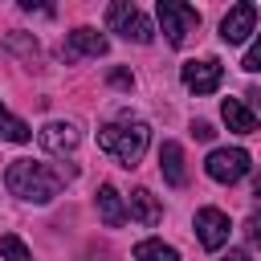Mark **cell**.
Masks as SVG:
<instances>
[{"label":"cell","mask_w":261,"mask_h":261,"mask_svg":"<svg viewBox=\"0 0 261 261\" xmlns=\"http://www.w3.org/2000/svg\"><path fill=\"white\" fill-rule=\"evenodd\" d=\"M224 261H249V253H245V249H228V253H224Z\"/></svg>","instance_id":"obj_22"},{"label":"cell","mask_w":261,"mask_h":261,"mask_svg":"<svg viewBox=\"0 0 261 261\" xmlns=\"http://www.w3.org/2000/svg\"><path fill=\"white\" fill-rule=\"evenodd\" d=\"M147 143H151V126L147 122H110V126L98 130V147L106 155H114L122 167H135L143 159Z\"/></svg>","instance_id":"obj_2"},{"label":"cell","mask_w":261,"mask_h":261,"mask_svg":"<svg viewBox=\"0 0 261 261\" xmlns=\"http://www.w3.org/2000/svg\"><path fill=\"white\" fill-rule=\"evenodd\" d=\"M228 232H232V224H228V216H224L220 208H200V212H196V237H200V245H204L208 253L224 249V245H228Z\"/></svg>","instance_id":"obj_7"},{"label":"cell","mask_w":261,"mask_h":261,"mask_svg":"<svg viewBox=\"0 0 261 261\" xmlns=\"http://www.w3.org/2000/svg\"><path fill=\"white\" fill-rule=\"evenodd\" d=\"M130 216H135L139 224H147V228H151V224H159L163 208H159V200H155L147 188H135V192H130Z\"/></svg>","instance_id":"obj_14"},{"label":"cell","mask_w":261,"mask_h":261,"mask_svg":"<svg viewBox=\"0 0 261 261\" xmlns=\"http://www.w3.org/2000/svg\"><path fill=\"white\" fill-rule=\"evenodd\" d=\"M155 16H159V29H163V37H167V45H184L192 33H196V24H200V12L192 8V4H184V0H159L155 4Z\"/></svg>","instance_id":"obj_3"},{"label":"cell","mask_w":261,"mask_h":261,"mask_svg":"<svg viewBox=\"0 0 261 261\" xmlns=\"http://www.w3.org/2000/svg\"><path fill=\"white\" fill-rule=\"evenodd\" d=\"M0 257H4V261H33L29 245H24L16 232H0Z\"/></svg>","instance_id":"obj_17"},{"label":"cell","mask_w":261,"mask_h":261,"mask_svg":"<svg viewBox=\"0 0 261 261\" xmlns=\"http://www.w3.org/2000/svg\"><path fill=\"white\" fill-rule=\"evenodd\" d=\"M257 29V4H232L228 12H224V20H220V41L224 45H241L249 33Z\"/></svg>","instance_id":"obj_8"},{"label":"cell","mask_w":261,"mask_h":261,"mask_svg":"<svg viewBox=\"0 0 261 261\" xmlns=\"http://www.w3.org/2000/svg\"><path fill=\"white\" fill-rule=\"evenodd\" d=\"M192 135H196L200 143H208V139H212L216 130H212V122H192Z\"/></svg>","instance_id":"obj_21"},{"label":"cell","mask_w":261,"mask_h":261,"mask_svg":"<svg viewBox=\"0 0 261 261\" xmlns=\"http://www.w3.org/2000/svg\"><path fill=\"white\" fill-rule=\"evenodd\" d=\"M135 261H179V253L171 249V245H163V241H139L135 245Z\"/></svg>","instance_id":"obj_16"},{"label":"cell","mask_w":261,"mask_h":261,"mask_svg":"<svg viewBox=\"0 0 261 261\" xmlns=\"http://www.w3.org/2000/svg\"><path fill=\"white\" fill-rule=\"evenodd\" d=\"M241 69H245V73H261V37H257V41L249 45V53H245Z\"/></svg>","instance_id":"obj_18"},{"label":"cell","mask_w":261,"mask_h":261,"mask_svg":"<svg viewBox=\"0 0 261 261\" xmlns=\"http://www.w3.org/2000/svg\"><path fill=\"white\" fill-rule=\"evenodd\" d=\"M179 77H184V86H188L192 94H212V90L224 82V65H220L216 57H200V61H188V65L179 69Z\"/></svg>","instance_id":"obj_6"},{"label":"cell","mask_w":261,"mask_h":261,"mask_svg":"<svg viewBox=\"0 0 261 261\" xmlns=\"http://www.w3.org/2000/svg\"><path fill=\"white\" fill-rule=\"evenodd\" d=\"M110 86H118V90H135V77H130L126 69H110Z\"/></svg>","instance_id":"obj_19"},{"label":"cell","mask_w":261,"mask_h":261,"mask_svg":"<svg viewBox=\"0 0 261 261\" xmlns=\"http://www.w3.org/2000/svg\"><path fill=\"white\" fill-rule=\"evenodd\" d=\"M204 171H208L216 184H237V179L249 171V151H241V147H216V151L204 159Z\"/></svg>","instance_id":"obj_5"},{"label":"cell","mask_w":261,"mask_h":261,"mask_svg":"<svg viewBox=\"0 0 261 261\" xmlns=\"http://www.w3.org/2000/svg\"><path fill=\"white\" fill-rule=\"evenodd\" d=\"M159 171H163V179H167L171 188H184V184H188V167H184V147H179L175 139H167V143L159 147Z\"/></svg>","instance_id":"obj_11"},{"label":"cell","mask_w":261,"mask_h":261,"mask_svg":"<svg viewBox=\"0 0 261 261\" xmlns=\"http://www.w3.org/2000/svg\"><path fill=\"white\" fill-rule=\"evenodd\" d=\"M98 216H102V224H110V228L126 224L130 208L122 204V196H118V188H114V184H102V188H98Z\"/></svg>","instance_id":"obj_12"},{"label":"cell","mask_w":261,"mask_h":261,"mask_svg":"<svg viewBox=\"0 0 261 261\" xmlns=\"http://www.w3.org/2000/svg\"><path fill=\"white\" fill-rule=\"evenodd\" d=\"M245 237H249L253 245H261V216H249V220H245Z\"/></svg>","instance_id":"obj_20"},{"label":"cell","mask_w":261,"mask_h":261,"mask_svg":"<svg viewBox=\"0 0 261 261\" xmlns=\"http://www.w3.org/2000/svg\"><path fill=\"white\" fill-rule=\"evenodd\" d=\"M37 143H41L49 155H69V151L82 143V135H77L73 122H45V126L37 130Z\"/></svg>","instance_id":"obj_9"},{"label":"cell","mask_w":261,"mask_h":261,"mask_svg":"<svg viewBox=\"0 0 261 261\" xmlns=\"http://www.w3.org/2000/svg\"><path fill=\"white\" fill-rule=\"evenodd\" d=\"M4 184H8L12 196H20V200H29V204H49V200L61 192V175L49 171V167L37 163V159H12V163L4 167Z\"/></svg>","instance_id":"obj_1"},{"label":"cell","mask_w":261,"mask_h":261,"mask_svg":"<svg viewBox=\"0 0 261 261\" xmlns=\"http://www.w3.org/2000/svg\"><path fill=\"white\" fill-rule=\"evenodd\" d=\"M106 24H110L114 33H122L126 41H135V45H147V41L155 37V29H151L147 12H143L139 4H130V0L110 4V8H106Z\"/></svg>","instance_id":"obj_4"},{"label":"cell","mask_w":261,"mask_h":261,"mask_svg":"<svg viewBox=\"0 0 261 261\" xmlns=\"http://www.w3.org/2000/svg\"><path fill=\"white\" fill-rule=\"evenodd\" d=\"M110 49V41L98 33V29H73L69 33V41H65V57H102Z\"/></svg>","instance_id":"obj_10"},{"label":"cell","mask_w":261,"mask_h":261,"mask_svg":"<svg viewBox=\"0 0 261 261\" xmlns=\"http://www.w3.org/2000/svg\"><path fill=\"white\" fill-rule=\"evenodd\" d=\"M220 118H224L228 130H237V135H257V114H253L241 98H224V102H220Z\"/></svg>","instance_id":"obj_13"},{"label":"cell","mask_w":261,"mask_h":261,"mask_svg":"<svg viewBox=\"0 0 261 261\" xmlns=\"http://www.w3.org/2000/svg\"><path fill=\"white\" fill-rule=\"evenodd\" d=\"M0 139L4 143H29L33 139V126L24 118H16L8 106H0Z\"/></svg>","instance_id":"obj_15"},{"label":"cell","mask_w":261,"mask_h":261,"mask_svg":"<svg viewBox=\"0 0 261 261\" xmlns=\"http://www.w3.org/2000/svg\"><path fill=\"white\" fill-rule=\"evenodd\" d=\"M253 196H257V200H261V175H257V179H253Z\"/></svg>","instance_id":"obj_23"}]
</instances>
